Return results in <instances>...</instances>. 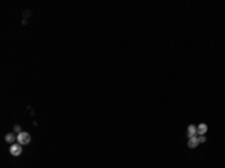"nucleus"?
Returning a JSON list of instances; mask_svg holds the SVG:
<instances>
[{
    "mask_svg": "<svg viewBox=\"0 0 225 168\" xmlns=\"http://www.w3.org/2000/svg\"><path fill=\"white\" fill-rule=\"evenodd\" d=\"M30 140H32V137H30V134L29 132H21V134H18V137H17V141H18V144H21V146H27V144H30Z\"/></svg>",
    "mask_w": 225,
    "mask_h": 168,
    "instance_id": "obj_1",
    "label": "nucleus"
},
{
    "mask_svg": "<svg viewBox=\"0 0 225 168\" xmlns=\"http://www.w3.org/2000/svg\"><path fill=\"white\" fill-rule=\"evenodd\" d=\"M9 152H11L12 156H21V153H23V146H21V144H12L11 149H9Z\"/></svg>",
    "mask_w": 225,
    "mask_h": 168,
    "instance_id": "obj_2",
    "label": "nucleus"
},
{
    "mask_svg": "<svg viewBox=\"0 0 225 168\" xmlns=\"http://www.w3.org/2000/svg\"><path fill=\"white\" fill-rule=\"evenodd\" d=\"M198 144H200V141H198V137L197 135L192 137V138H189V141H188V147L189 149H195Z\"/></svg>",
    "mask_w": 225,
    "mask_h": 168,
    "instance_id": "obj_3",
    "label": "nucleus"
},
{
    "mask_svg": "<svg viewBox=\"0 0 225 168\" xmlns=\"http://www.w3.org/2000/svg\"><path fill=\"white\" fill-rule=\"evenodd\" d=\"M206 132H207V125H206V123H201V125L197 126V134L198 135H204Z\"/></svg>",
    "mask_w": 225,
    "mask_h": 168,
    "instance_id": "obj_4",
    "label": "nucleus"
},
{
    "mask_svg": "<svg viewBox=\"0 0 225 168\" xmlns=\"http://www.w3.org/2000/svg\"><path fill=\"white\" fill-rule=\"evenodd\" d=\"M195 135H197V126H195V125H189V126H188V137L192 138V137H195Z\"/></svg>",
    "mask_w": 225,
    "mask_h": 168,
    "instance_id": "obj_5",
    "label": "nucleus"
},
{
    "mask_svg": "<svg viewBox=\"0 0 225 168\" xmlns=\"http://www.w3.org/2000/svg\"><path fill=\"white\" fill-rule=\"evenodd\" d=\"M15 140H17V137H15L14 134H8V135H5V141H6V143H14Z\"/></svg>",
    "mask_w": 225,
    "mask_h": 168,
    "instance_id": "obj_6",
    "label": "nucleus"
},
{
    "mask_svg": "<svg viewBox=\"0 0 225 168\" xmlns=\"http://www.w3.org/2000/svg\"><path fill=\"white\" fill-rule=\"evenodd\" d=\"M14 131H15V132H18V134H21V132H23V131H21V128H20L18 125H15V126H14Z\"/></svg>",
    "mask_w": 225,
    "mask_h": 168,
    "instance_id": "obj_7",
    "label": "nucleus"
}]
</instances>
